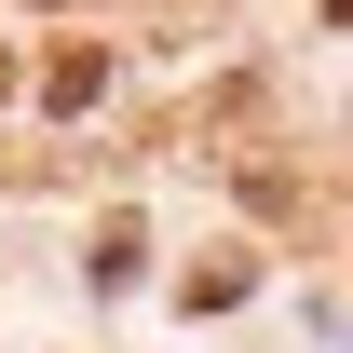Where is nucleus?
Wrapping results in <instances>:
<instances>
[{
  "label": "nucleus",
  "instance_id": "f257e3e1",
  "mask_svg": "<svg viewBox=\"0 0 353 353\" xmlns=\"http://www.w3.org/2000/svg\"><path fill=\"white\" fill-rule=\"evenodd\" d=\"M95 95H109V54H95V41L41 54V109H95Z\"/></svg>",
  "mask_w": 353,
  "mask_h": 353
},
{
  "label": "nucleus",
  "instance_id": "f03ea898",
  "mask_svg": "<svg viewBox=\"0 0 353 353\" xmlns=\"http://www.w3.org/2000/svg\"><path fill=\"white\" fill-rule=\"evenodd\" d=\"M245 285H259V259H204V272H190V312H231Z\"/></svg>",
  "mask_w": 353,
  "mask_h": 353
}]
</instances>
